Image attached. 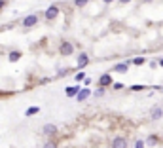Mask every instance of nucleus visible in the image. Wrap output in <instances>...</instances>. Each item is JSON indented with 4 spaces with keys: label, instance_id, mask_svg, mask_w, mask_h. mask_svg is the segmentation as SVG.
Wrapping results in <instances>:
<instances>
[{
    "label": "nucleus",
    "instance_id": "nucleus-17",
    "mask_svg": "<svg viewBox=\"0 0 163 148\" xmlns=\"http://www.w3.org/2000/svg\"><path fill=\"white\" fill-rule=\"evenodd\" d=\"M74 4H76L78 8H82V6H85V4H87V0H76V2H74Z\"/></svg>",
    "mask_w": 163,
    "mask_h": 148
},
{
    "label": "nucleus",
    "instance_id": "nucleus-23",
    "mask_svg": "<svg viewBox=\"0 0 163 148\" xmlns=\"http://www.w3.org/2000/svg\"><path fill=\"white\" fill-rule=\"evenodd\" d=\"M120 2H122V4H127V2H131V0H120Z\"/></svg>",
    "mask_w": 163,
    "mask_h": 148
},
{
    "label": "nucleus",
    "instance_id": "nucleus-1",
    "mask_svg": "<svg viewBox=\"0 0 163 148\" xmlns=\"http://www.w3.org/2000/svg\"><path fill=\"white\" fill-rule=\"evenodd\" d=\"M59 52H61L63 55H70V53H74V46H72L70 42H61Z\"/></svg>",
    "mask_w": 163,
    "mask_h": 148
},
{
    "label": "nucleus",
    "instance_id": "nucleus-3",
    "mask_svg": "<svg viewBox=\"0 0 163 148\" xmlns=\"http://www.w3.org/2000/svg\"><path fill=\"white\" fill-rule=\"evenodd\" d=\"M163 118V108L161 106H154L150 110V120H161Z\"/></svg>",
    "mask_w": 163,
    "mask_h": 148
},
{
    "label": "nucleus",
    "instance_id": "nucleus-14",
    "mask_svg": "<svg viewBox=\"0 0 163 148\" xmlns=\"http://www.w3.org/2000/svg\"><path fill=\"white\" fill-rule=\"evenodd\" d=\"M42 148H57V144H55L53 141H48V142H44V144H42Z\"/></svg>",
    "mask_w": 163,
    "mask_h": 148
},
{
    "label": "nucleus",
    "instance_id": "nucleus-2",
    "mask_svg": "<svg viewBox=\"0 0 163 148\" xmlns=\"http://www.w3.org/2000/svg\"><path fill=\"white\" fill-rule=\"evenodd\" d=\"M44 15H46V19H50V21H51V19H55V17L59 15V8H57V6H50L48 10H46Z\"/></svg>",
    "mask_w": 163,
    "mask_h": 148
},
{
    "label": "nucleus",
    "instance_id": "nucleus-10",
    "mask_svg": "<svg viewBox=\"0 0 163 148\" xmlns=\"http://www.w3.org/2000/svg\"><path fill=\"white\" fill-rule=\"evenodd\" d=\"M127 68H129V63H120V65L114 67L116 72H127Z\"/></svg>",
    "mask_w": 163,
    "mask_h": 148
},
{
    "label": "nucleus",
    "instance_id": "nucleus-8",
    "mask_svg": "<svg viewBox=\"0 0 163 148\" xmlns=\"http://www.w3.org/2000/svg\"><path fill=\"white\" fill-rule=\"evenodd\" d=\"M42 131H44L46 135H53V133L57 131V127L53 126V123H48V126H44V127H42Z\"/></svg>",
    "mask_w": 163,
    "mask_h": 148
},
{
    "label": "nucleus",
    "instance_id": "nucleus-5",
    "mask_svg": "<svg viewBox=\"0 0 163 148\" xmlns=\"http://www.w3.org/2000/svg\"><path fill=\"white\" fill-rule=\"evenodd\" d=\"M36 21H38V17H36V15H27L25 19H23V25H25V27H34Z\"/></svg>",
    "mask_w": 163,
    "mask_h": 148
},
{
    "label": "nucleus",
    "instance_id": "nucleus-7",
    "mask_svg": "<svg viewBox=\"0 0 163 148\" xmlns=\"http://www.w3.org/2000/svg\"><path fill=\"white\" fill-rule=\"evenodd\" d=\"M99 84H101L103 87H106V86H110V84H114V82H112V78H110V74H103L101 80H99Z\"/></svg>",
    "mask_w": 163,
    "mask_h": 148
},
{
    "label": "nucleus",
    "instance_id": "nucleus-12",
    "mask_svg": "<svg viewBox=\"0 0 163 148\" xmlns=\"http://www.w3.org/2000/svg\"><path fill=\"white\" fill-rule=\"evenodd\" d=\"M36 112H40V106H31V108H27V116H32V114H36Z\"/></svg>",
    "mask_w": 163,
    "mask_h": 148
},
{
    "label": "nucleus",
    "instance_id": "nucleus-4",
    "mask_svg": "<svg viewBox=\"0 0 163 148\" xmlns=\"http://www.w3.org/2000/svg\"><path fill=\"white\" fill-rule=\"evenodd\" d=\"M112 148H127V141L123 137H116L112 141Z\"/></svg>",
    "mask_w": 163,
    "mask_h": 148
},
{
    "label": "nucleus",
    "instance_id": "nucleus-15",
    "mask_svg": "<svg viewBox=\"0 0 163 148\" xmlns=\"http://www.w3.org/2000/svg\"><path fill=\"white\" fill-rule=\"evenodd\" d=\"M133 65H144V57H135L133 59Z\"/></svg>",
    "mask_w": 163,
    "mask_h": 148
},
{
    "label": "nucleus",
    "instance_id": "nucleus-26",
    "mask_svg": "<svg viewBox=\"0 0 163 148\" xmlns=\"http://www.w3.org/2000/svg\"><path fill=\"white\" fill-rule=\"evenodd\" d=\"M159 65H161V67H163V59H161V61H159Z\"/></svg>",
    "mask_w": 163,
    "mask_h": 148
},
{
    "label": "nucleus",
    "instance_id": "nucleus-22",
    "mask_svg": "<svg viewBox=\"0 0 163 148\" xmlns=\"http://www.w3.org/2000/svg\"><path fill=\"white\" fill-rule=\"evenodd\" d=\"M122 87H123V84H120V82H118V84H114V89H122Z\"/></svg>",
    "mask_w": 163,
    "mask_h": 148
},
{
    "label": "nucleus",
    "instance_id": "nucleus-21",
    "mask_svg": "<svg viewBox=\"0 0 163 148\" xmlns=\"http://www.w3.org/2000/svg\"><path fill=\"white\" fill-rule=\"evenodd\" d=\"M76 80H78V82H80V80H85V76H84V72H80V74H78V76H76Z\"/></svg>",
    "mask_w": 163,
    "mask_h": 148
},
{
    "label": "nucleus",
    "instance_id": "nucleus-16",
    "mask_svg": "<svg viewBox=\"0 0 163 148\" xmlns=\"http://www.w3.org/2000/svg\"><path fill=\"white\" fill-rule=\"evenodd\" d=\"M95 95H97V97H103V95H104V87L101 86V87H99V89L95 91Z\"/></svg>",
    "mask_w": 163,
    "mask_h": 148
},
{
    "label": "nucleus",
    "instance_id": "nucleus-25",
    "mask_svg": "<svg viewBox=\"0 0 163 148\" xmlns=\"http://www.w3.org/2000/svg\"><path fill=\"white\" fill-rule=\"evenodd\" d=\"M4 6V0H0V8H2Z\"/></svg>",
    "mask_w": 163,
    "mask_h": 148
},
{
    "label": "nucleus",
    "instance_id": "nucleus-20",
    "mask_svg": "<svg viewBox=\"0 0 163 148\" xmlns=\"http://www.w3.org/2000/svg\"><path fill=\"white\" fill-rule=\"evenodd\" d=\"M154 142H157V137H154V135L148 137V144H154Z\"/></svg>",
    "mask_w": 163,
    "mask_h": 148
},
{
    "label": "nucleus",
    "instance_id": "nucleus-9",
    "mask_svg": "<svg viewBox=\"0 0 163 148\" xmlns=\"http://www.w3.org/2000/svg\"><path fill=\"white\" fill-rule=\"evenodd\" d=\"M91 95V91L89 89H82L80 93H78V97H76V101H85V99Z\"/></svg>",
    "mask_w": 163,
    "mask_h": 148
},
{
    "label": "nucleus",
    "instance_id": "nucleus-11",
    "mask_svg": "<svg viewBox=\"0 0 163 148\" xmlns=\"http://www.w3.org/2000/svg\"><path fill=\"white\" fill-rule=\"evenodd\" d=\"M80 93V87L76 86V87H66V95L68 97H72V95H78Z\"/></svg>",
    "mask_w": 163,
    "mask_h": 148
},
{
    "label": "nucleus",
    "instance_id": "nucleus-27",
    "mask_svg": "<svg viewBox=\"0 0 163 148\" xmlns=\"http://www.w3.org/2000/svg\"><path fill=\"white\" fill-rule=\"evenodd\" d=\"M144 2H152V0H144Z\"/></svg>",
    "mask_w": 163,
    "mask_h": 148
},
{
    "label": "nucleus",
    "instance_id": "nucleus-19",
    "mask_svg": "<svg viewBox=\"0 0 163 148\" xmlns=\"http://www.w3.org/2000/svg\"><path fill=\"white\" fill-rule=\"evenodd\" d=\"M144 87H146V86H133V87H131V91H142Z\"/></svg>",
    "mask_w": 163,
    "mask_h": 148
},
{
    "label": "nucleus",
    "instance_id": "nucleus-13",
    "mask_svg": "<svg viewBox=\"0 0 163 148\" xmlns=\"http://www.w3.org/2000/svg\"><path fill=\"white\" fill-rule=\"evenodd\" d=\"M19 57H21V53H19V52H13V53H10V57H8V59L13 63V61H19Z\"/></svg>",
    "mask_w": 163,
    "mask_h": 148
},
{
    "label": "nucleus",
    "instance_id": "nucleus-6",
    "mask_svg": "<svg viewBox=\"0 0 163 148\" xmlns=\"http://www.w3.org/2000/svg\"><path fill=\"white\" fill-rule=\"evenodd\" d=\"M87 63H89V57H87V53H80V55H78V68H84Z\"/></svg>",
    "mask_w": 163,
    "mask_h": 148
},
{
    "label": "nucleus",
    "instance_id": "nucleus-24",
    "mask_svg": "<svg viewBox=\"0 0 163 148\" xmlns=\"http://www.w3.org/2000/svg\"><path fill=\"white\" fill-rule=\"evenodd\" d=\"M103 2H104V4H110V2H114V0H103Z\"/></svg>",
    "mask_w": 163,
    "mask_h": 148
},
{
    "label": "nucleus",
    "instance_id": "nucleus-18",
    "mask_svg": "<svg viewBox=\"0 0 163 148\" xmlns=\"http://www.w3.org/2000/svg\"><path fill=\"white\" fill-rule=\"evenodd\" d=\"M144 144H146L144 141H137V142H135V148H144Z\"/></svg>",
    "mask_w": 163,
    "mask_h": 148
}]
</instances>
